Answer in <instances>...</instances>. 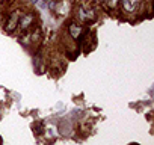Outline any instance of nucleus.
<instances>
[{"label": "nucleus", "instance_id": "1", "mask_svg": "<svg viewBox=\"0 0 154 145\" xmlns=\"http://www.w3.org/2000/svg\"><path fill=\"white\" fill-rule=\"evenodd\" d=\"M18 18H20V11H15V12H12V15L9 17V20H8V23H6V32H14V29L17 27V24H18Z\"/></svg>", "mask_w": 154, "mask_h": 145}, {"label": "nucleus", "instance_id": "2", "mask_svg": "<svg viewBox=\"0 0 154 145\" xmlns=\"http://www.w3.org/2000/svg\"><path fill=\"white\" fill-rule=\"evenodd\" d=\"M32 23H33V14H24V15H20L18 18V26L21 27V30H26Z\"/></svg>", "mask_w": 154, "mask_h": 145}, {"label": "nucleus", "instance_id": "3", "mask_svg": "<svg viewBox=\"0 0 154 145\" xmlns=\"http://www.w3.org/2000/svg\"><path fill=\"white\" fill-rule=\"evenodd\" d=\"M69 32H71V36L74 39H77V38H79V35L82 33V27L77 26V24H71L69 26Z\"/></svg>", "mask_w": 154, "mask_h": 145}, {"label": "nucleus", "instance_id": "4", "mask_svg": "<svg viewBox=\"0 0 154 145\" xmlns=\"http://www.w3.org/2000/svg\"><path fill=\"white\" fill-rule=\"evenodd\" d=\"M136 3L137 0H122V6L125 11H133L136 8Z\"/></svg>", "mask_w": 154, "mask_h": 145}, {"label": "nucleus", "instance_id": "5", "mask_svg": "<svg viewBox=\"0 0 154 145\" xmlns=\"http://www.w3.org/2000/svg\"><path fill=\"white\" fill-rule=\"evenodd\" d=\"M32 2H33V3H36V2H38V0H32Z\"/></svg>", "mask_w": 154, "mask_h": 145}]
</instances>
